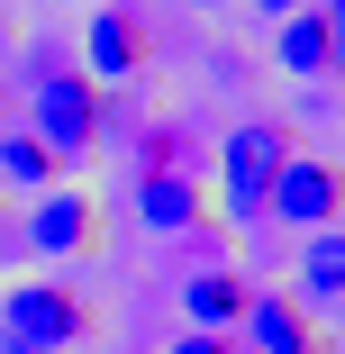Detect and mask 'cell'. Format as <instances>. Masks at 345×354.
Listing matches in <instances>:
<instances>
[{"instance_id":"obj_1","label":"cell","mask_w":345,"mask_h":354,"mask_svg":"<svg viewBox=\"0 0 345 354\" xmlns=\"http://www.w3.org/2000/svg\"><path fill=\"white\" fill-rule=\"evenodd\" d=\"M218 164H227V218L254 227V218H263V200H272V173L291 164V127H282V118H245V127L227 136V155H218Z\"/></svg>"},{"instance_id":"obj_2","label":"cell","mask_w":345,"mask_h":354,"mask_svg":"<svg viewBox=\"0 0 345 354\" xmlns=\"http://www.w3.org/2000/svg\"><path fill=\"white\" fill-rule=\"evenodd\" d=\"M0 327H10L28 354H64V345L91 336V309L64 291V281H19V291L0 300Z\"/></svg>"},{"instance_id":"obj_3","label":"cell","mask_w":345,"mask_h":354,"mask_svg":"<svg viewBox=\"0 0 345 354\" xmlns=\"http://www.w3.org/2000/svg\"><path fill=\"white\" fill-rule=\"evenodd\" d=\"M37 146L64 164V155H82L91 136H100V82L91 73H37Z\"/></svg>"},{"instance_id":"obj_4","label":"cell","mask_w":345,"mask_h":354,"mask_svg":"<svg viewBox=\"0 0 345 354\" xmlns=\"http://www.w3.org/2000/svg\"><path fill=\"white\" fill-rule=\"evenodd\" d=\"M336 200H345L336 164H309V155H291L282 173H272V200H263V209H282L291 227H336Z\"/></svg>"},{"instance_id":"obj_5","label":"cell","mask_w":345,"mask_h":354,"mask_svg":"<svg viewBox=\"0 0 345 354\" xmlns=\"http://www.w3.org/2000/svg\"><path fill=\"white\" fill-rule=\"evenodd\" d=\"M146 46H155L146 19H127L118 0H109V10L91 19V37H82V73H91V82H127L136 64H146Z\"/></svg>"},{"instance_id":"obj_6","label":"cell","mask_w":345,"mask_h":354,"mask_svg":"<svg viewBox=\"0 0 345 354\" xmlns=\"http://www.w3.org/2000/svg\"><path fill=\"white\" fill-rule=\"evenodd\" d=\"M28 236H37V254H82L91 245V200L82 191H46L37 218H28Z\"/></svg>"},{"instance_id":"obj_7","label":"cell","mask_w":345,"mask_h":354,"mask_svg":"<svg viewBox=\"0 0 345 354\" xmlns=\"http://www.w3.org/2000/svg\"><path fill=\"white\" fill-rule=\"evenodd\" d=\"M245 300H254V291H245L236 272H191V281H182V318L209 327V336H227V327L245 318Z\"/></svg>"},{"instance_id":"obj_8","label":"cell","mask_w":345,"mask_h":354,"mask_svg":"<svg viewBox=\"0 0 345 354\" xmlns=\"http://www.w3.org/2000/svg\"><path fill=\"white\" fill-rule=\"evenodd\" d=\"M300 300L309 309H336L345 300V236L336 227H309V245H300Z\"/></svg>"},{"instance_id":"obj_9","label":"cell","mask_w":345,"mask_h":354,"mask_svg":"<svg viewBox=\"0 0 345 354\" xmlns=\"http://www.w3.org/2000/svg\"><path fill=\"white\" fill-rule=\"evenodd\" d=\"M282 64L291 73H336V19L327 10H291V28H282Z\"/></svg>"},{"instance_id":"obj_10","label":"cell","mask_w":345,"mask_h":354,"mask_svg":"<svg viewBox=\"0 0 345 354\" xmlns=\"http://www.w3.org/2000/svg\"><path fill=\"white\" fill-rule=\"evenodd\" d=\"M136 218H146V227H191L200 218V191H191V173H146V182H136Z\"/></svg>"},{"instance_id":"obj_11","label":"cell","mask_w":345,"mask_h":354,"mask_svg":"<svg viewBox=\"0 0 345 354\" xmlns=\"http://www.w3.org/2000/svg\"><path fill=\"white\" fill-rule=\"evenodd\" d=\"M245 327H254L263 354H318V345H309V318H300L291 300H245Z\"/></svg>"},{"instance_id":"obj_12","label":"cell","mask_w":345,"mask_h":354,"mask_svg":"<svg viewBox=\"0 0 345 354\" xmlns=\"http://www.w3.org/2000/svg\"><path fill=\"white\" fill-rule=\"evenodd\" d=\"M0 182H19V191H46V182H55V155L37 146L28 127H19V136H0Z\"/></svg>"},{"instance_id":"obj_13","label":"cell","mask_w":345,"mask_h":354,"mask_svg":"<svg viewBox=\"0 0 345 354\" xmlns=\"http://www.w3.org/2000/svg\"><path fill=\"white\" fill-rule=\"evenodd\" d=\"M173 354H236L227 336H209V327H191V336H173Z\"/></svg>"},{"instance_id":"obj_14","label":"cell","mask_w":345,"mask_h":354,"mask_svg":"<svg viewBox=\"0 0 345 354\" xmlns=\"http://www.w3.org/2000/svg\"><path fill=\"white\" fill-rule=\"evenodd\" d=\"M254 10H272V19H291V10H318V0H254Z\"/></svg>"},{"instance_id":"obj_15","label":"cell","mask_w":345,"mask_h":354,"mask_svg":"<svg viewBox=\"0 0 345 354\" xmlns=\"http://www.w3.org/2000/svg\"><path fill=\"white\" fill-rule=\"evenodd\" d=\"M0 354H28V345H19V336H10V327H0Z\"/></svg>"},{"instance_id":"obj_16","label":"cell","mask_w":345,"mask_h":354,"mask_svg":"<svg viewBox=\"0 0 345 354\" xmlns=\"http://www.w3.org/2000/svg\"><path fill=\"white\" fill-rule=\"evenodd\" d=\"M91 10H109V0H91Z\"/></svg>"},{"instance_id":"obj_17","label":"cell","mask_w":345,"mask_h":354,"mask_svg":"<svg viewBox=\"0 0 345 354\" xmlns=\"http://www.w3.org/2000/svg\"><path fill=\"white\" fill-rule=\"evenodd\" d=\"M200 10H209V0H200Z\"/></svg>"}]
</instances>
